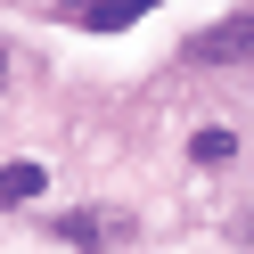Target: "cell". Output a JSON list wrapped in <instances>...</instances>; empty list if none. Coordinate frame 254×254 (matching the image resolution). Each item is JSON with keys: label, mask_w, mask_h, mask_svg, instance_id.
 <instances>
[{"label": "cell", "mask_w": 254, "mask_h": 254, "mask_svg": "<svg viewBox=\"0 0 254 254\" xmlns=\"http://www.w3.org/2000/svg\"><path fill=\"white\" fill-rule=\"evenodd\" d=\"M246 50H254V17H230V25L189 41V58H246Z\"/></svg>", "instance_id": "obj_1"}, {"label": "cell", "mask_w": 254, "mask_h": 254, "mask_svg": "<svg viewBox=\"0 0 254 254\" xmlns=\"http://www.w3.org/2000/svg\"><path fill=\"white\" fill-rule=\"evenodd\" d=\"M25 197H41V164H8L0 172V205H25Z\"/></svg>", "instance_id": "obj_2"}, {"label": "cell", "mask_w": 254, "mask_h": 254, "mask_svg": "<svg viewBox=\"0 0 254 254\" xmlns=\"http://www.w3.org/2000/svg\"><path fill=\"white\" fill-rule=\"evenodd\" d=\"M131 17H148V8H82V25H90V33H123Z\"/></svg>", "instance_id": "obj_3"}, {"label": "cell", "mask_w": 254, "mask_h": 254, "mask_svg": "<svg viewBox=\"0 0 254 254\" xmlns=\"http://www.w3.org/2000/svg\"><path fill=\"white\" fill-rule=\"evenodd\" d=\"M230 148H238L230 131H197V164H221V156H230Z\"/></svg>", "instance_id": "obj_4"}, {"label": "cell", "mask_w": 254, "mask_h": 254, "mask_svg": "<svg viewBox=\"0 0 254 254\" xmlns=\"http://www.w3.org/2000/svg\"><path fill=\"white\" fill-rule=\"evenodd\" d=\"M0 74H8V58H0Z\"/></svg>", "instance_id": "obj_5"}]
</instances>
